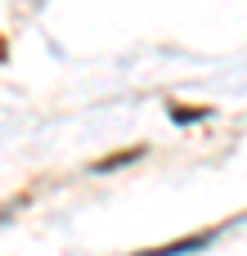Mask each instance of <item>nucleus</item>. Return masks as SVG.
Returning a JSON list of instances; mask_svg holds the SVG:
<instances>
[{"label": "nucleus", "mask_w": 247, "mask_h": 256, "mask_svg": "<svg viewBox=\"0 0 247 256\" xmlns=\"http://www.w3.org/2000/svg\"><path fill=\"white\" fill-rule=\"evenodd\" d=\"M216 234H220V225H212V230H202V234H184V238H176V243H162V248L130 252V256H184V252H202V248H212V243H216Z\"/></svg>", "instance_id": "1"}, {"label": "nucleus", "mask_w": 247, "mask_h": 256, "mask_svg": "<svg viewBox=\"0 0 247 256\" xmlns=\"http://www.w3.org/2000/svg\"><path fill=\"white\" fill-rule=\"evenodd\" d=\"M140 158H144V144H130V148H117V153L99 158V162H94L90 171H99V176H104V171H117V166H130V162H140Z\"/></svg>", "instance_id": "2"}, {"label": "nucleus", "mask_w": 247, "mask_h": 256, "mask_svg": "<svg viewBox=\"0 0 247 256\" xmlns=\"http://www.w3.org/2000/svg\"><path fill=\"white\" fill-rule=\"evenodd\" d=\"M207 112H212V108H202V104H166V117L180 122V126H184V122H202Z\"/></svg>", "instance_id": "3"}, {"label": "nucleus", "mask_w": 247, "mask_h": 256, "mask_svg": "<svg viewBox=\"0 0 247 256\" xmlns=\"http://www.w3.org/2000/svg\"><path fill=\"white\" fill-rule=\"evenodd\" d=\"M4 58H9V36L0 32V63H4Z\"/></svg>", "instance_id": "4"}]
</instances>
